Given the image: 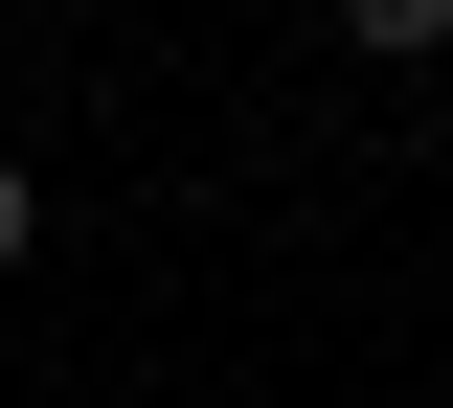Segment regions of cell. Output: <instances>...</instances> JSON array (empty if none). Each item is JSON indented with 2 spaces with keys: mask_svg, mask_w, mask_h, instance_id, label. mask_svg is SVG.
Masks as SVG:
<instances>
[{
  "mask_svg": "<svg viewBox=\"0 0 453 408\" xmlns=\"http://www.w3.org/2000/svg\"><path fill=\"white\" fill-rule=\"evenodd\" d=\"M340 46H386V68H431V46H453V0H340Z\"/></svg>",
  "mask_w": 453,
  "mask_h": 408,
  "instance_id": "obj_1",
  "label": "cell"
},
{
  "mask_svg": "<svg viewBox=\"0 0 453 408\" xmlns=\"http://www.w3.org/2000/svg\"><path fill=\"white\" fill-rule=\"evenodd\" d=\"M23 250H46V181H23V159H0V273H23Z\"/></svg>",
  "mask_w": 453,
  "mask_h": 408,
  "instance_id": "obj_2",
  "label": "cell"
}]
</instances>
